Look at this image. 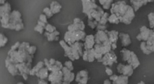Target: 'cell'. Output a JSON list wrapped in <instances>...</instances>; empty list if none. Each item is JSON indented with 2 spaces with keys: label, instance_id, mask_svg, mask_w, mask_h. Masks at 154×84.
Segmentation results:
<instances>
[{
  "label": "cell",
  "instance_id": "obj_33",
  "mask_svg": "<svg viewBox=\"0 0 154 84\" xmlns=\"http://www.w3.org/2000/svg\"><path fill=\"white\" fill-rule=\"evenodd\" d=\"M45 67V66L44 61H39V62L37 63L36 65H35L33 68H32L30 72L29 75L31 76H36V74L38 72V71L40 69H42V68Z\"/></svg>",
  "mask_w": 154,
  "mask_h": 84
},
{
  "label": "cell",
  "instance_id": "obj_21",
  "mask_svg": "<svg viewBox=\"0 0 154 84\" xmlns=\"http://www.w3.org/2000/svg\"><path fill=\"white\" fill-rule=\"evenodd\" d=\"M61 70L63 74V81L71 82L75 79V74L74 72L69 70L66 66H64Z\"/></svg>",
  "mask_w": 154,
  "mask_h": 84
},
{
  "label": "cell",
  "instance_id": "obj_44",
  "mask_svg": "<svg viewBox=\"0 0 154 84\" xmlns=\"http://www.w3.org/2000/svg\"><path fill=\"white\" fill-rule=\"evenodd\" d=\"M45 32H48V33H53L57 30L56 27L50 24H48L45 27Z\"/></svg>",
  "mask_w": 154,
  "mask_h": 84
},
{
  "label": "cell",
  "instance_id": "obj_41",
  "mask_svg": "<svg viewBox=\"0 0 154 84\" xmlns=\"http://www.w3.org/2000/svg\"><path fill=\"white\" fill-rule=\"evenodd\" d=\"M87 22H88V26L92 29H95L97 27L99 24V22L97 21L94 20H91V19H88Z\"/></svg>",
  "mask_w": 154,
  "mask_h": 84
},
{
  "label": "cell",
  "instance_id": "obj_29",
  "mask_svg": "<svg viewBox=\"0 0 154 84\" xmlns=\"http://www.w3.org/2000/svg\"><path fill=\"white\" fill-rule=\"evenodd\" d=\"M11 16V12L0 14V20L1 26L3 28L6 29V27L8 25Z\"/></svg>",
  "mask_w": 154,
  "mask_h": 84
},
{
  "label": "cell",
  "instance_id": "obj_6",
  "mask_svg": "<svg viewBox=\"0 0 154 84\" xmlns=\"http://www.w3.org/2000/svg\"><path fill=\"white\" fill-rule=\"evenodd\" d=\"M44 61L45 67L48 68L49 71H51V72L61 70L63 67L60 61L56 60L54 58L50 59L45 58Z\"/></svg>",
  "mask_w": 154,
  "mask_h": 84
},
{
  "label": "cell",
  "instance_id": "obj_36",
  "mask_svg": "<svg viewBox=\"0 0 154 84\" xmlns=\"http://www.w3.org/2000/svg\"><path fill=\"white\" fill-rule=\"evenodd\" d=\"M11 12V7L10 3L8 2L5 3V4L1 5L0 7V14Z\"/></svg>",
  "mask_w": 154,
  "mask_h": 84
},
{
  "label": "cell",
  "instance_id": "obj_35",
  "mask_svg": "<svg viewBox=\"0 0 154 84\" xmlns=\"http://www.w3.org/2000/svg\"><path fill=\"white\" fill-rule=\"evenodd\" d=\"M131 50H127L126 48H124L120 50V53L121 55L122 56V60L124 62H127L128 61L131 55Z\"/></svg>",
  "mask_w": 154,
  "mask_h": 84
},
{
  "label": "cell",
  "instance_id": "obj_13",
  "mask_svg": "<svg viewBox=\"0 0 154 84\" xmlns=\"http://www.w3.org/2000/svg\"><path fill=\"white\" fill-rule=\"evenodd\" d=\"M152 30L145 26H142L140 28V32L136 36V39L139 41L146 42L151 35Z\"/></svg>",
  "mask_w": 154,
  "mask_h": 84
},
{
  "label": "cell",
  "instance_id": "obj_7",
  "mask_svg": "<svg viewBox=\"0 0 154 84\" xmlns=\"http://www.w3.org/2000/svg\"><path fill=\"white\" fill-rule=\"evenodd\" d=\"M72 47V61L78 60L83 56L84 50L83 48L84 47V44L80 41L75 42L70 46Z\"/></svg>",
  "mask_w": 154,
  "mask_h": 84
},
{
  "label": "cell",
  "instance_id": "obj_8",
  "mask_svg": "<svg viewBox=\"0 0 154 84\" xmlns=\"http://www.w3.org/2000/svg\"><path fill=\"white\" fill-rule=\"evenodd\" d=\"M134 9L131 6L129 5L128 7L127 10H126L125 14L119 18V22L125 25H130L131 24L132 20H134L135 17Z\"/></svg>",
  "mask_w": 154,
  "mask_h": 84
},
{
  "label": "cell",
  "instance_id": "obj_51",
  "mask_svg": "<svg viewBox=\"0 0 154 84\" xmlns=\"http://www.w3.org/2000/svg\"><path fill=\"white\" fill-rule=\"evenodd\" d=\"M49 81L44 79H39L38 81V84H49Z\"/></svg>",
  "mask_w": 154,
  "mask_h": 84
},
{
  "label": "cell",
  "instance_id": "obj_56",
  "mask_svg": "<svg viewBox=\"0 0 154 84\" xmlns=\"http://www.w3.org/2000/svg\"><path fill=\"white\" fill-rule=\"evenodd\" d=\"M137 84H145V82H143V81H140V82H138Z\"/></svg>",
  "mask_w": 154,
  "mask_h": 84
},
{
  "label": "cell",
  "instance_id": "obj_43",
  "mask_svg": "<svg viewBox=\"0 0 154 84\" xmlns=\"http://www.w3.org/2000/svg\"><path fill=\"white\" fill-rule=\"evenodd\" d=\"M113 1L112 0H105L104 4L103 5V8L106 10L110 9L112 4L113 3Z\"/></svg>",
  "mask_w": 154,
  "mask_h": 84
},
{
  "label": "cell",
  "instance_id": "obj_34",
  "mask_svg": "<svg viewBox=\"0 0 154 84\" xmlns=\"http://www.w3.org/2000/svg\"><path fill=\"white\" fill-rule=\"evenodd\" d=\"M112 82L113 84H128L129 77L122 74L120 76H118L116 81Z\"/></svg>",
  "mask_w": 154,
  "mask_h": 84
},
{
  "label": "cell",
  "instance_id": "obj_45",
  "mask_svg": "<svg viewBox=\"0 0 154 84\" xmlns=\"http://www.w3.org/2000/svg\"><path fill=\"white\" fill-rule=\"evenodd\" d=\"M34 30L36 32H38L40 34H42L44 33V31L45 30V28L42 27V26L39 25L38 24H37L34 27Z\"/></svg>",
  "mask_w": 154,
  "mask_h": 84
},
{
  "label": "cell",
  "instance_id": "obj_17",
  "mask_svg": "<svg viewBox=\"0 0 154 84\" xmlns=\"http://www.w3.org/2000/svg\"><path fill=\"white\" fill-rule=\"evenodd\" d=\"M108 38L112 44V50H114L117 48V42L119 38V33L116 30L109 31L107 30Z\"/></svg>",
  "mask_w": 154,
  "mask_h": 84
},
{
  "label": "cell",
  "instance_id": "obj_42",
  "mask_svg": "<svg viewBox=\"0 0 154 84\" xmlns=\"http://www.w3.org/2000/svg\"><path fill=\"white\" fill-rule=\"evenodd\" d=\"M42 12H43V14L46 15L48 19L51 18L54 15V14H53V12H52V11L51 10L50 8L49 7H45L43 9Z\"/></svg>",
  "mask_w": 154,
  "mask_h": 84
},
{
  "label": "cell",
  "instance_id": "obj_22",
  "mask_svg": "<svg viewBox=\"0 0 154 84\" xmlns=\"http://www.w3.org/2000/svg\"><path fill=\"white\" fill-rule=\"evenodd\" d=\"M148 55L154 52V31L152 30L151 35L147 41L145 42Z\"/></svg>",
  "mask_w": 154,
  "mask_h": 84
},
{
  "label": "cell",
  "instance_id": "obj_24",
  "mask_svg": "<svg viewBox=\"0 0 154 84\" xmlns=\"http://www.w3.org/2000/svg\"><path fill=\"white\" fill-rule=\"evenodd\" d=\"M82 58L83 60L85 61L93 62L96 59L94 57V48L89 50H84Z\"/></svg>",
  "mask_w": 154,
  "mask_h": 84
},
{
  "label": "cell",
  "instance_id": "obj_54",
  "mask_svg": "<svg viewBox=\"0 0 154 84\" xmlns=\"http://www.w3.org/2000/svg\"><path fill=\"white\" fill-rule=\"evenodd\" d=\"M104 84H113L112 81H110V80L106 79L104 81Z\"/></svg>",
  "mask_w": 154,
  "mask_h": 84
},
{
  "label": "cell",
  "instance_id": "obj_30",
  "mask_svg": "<svg viewBox=\"0 0 154 84\" xmlns=\"http://www.w3.org/2000/svg\"><path fill=\"white\" fill-rule=\"evenodd\" d=\"M45 35L47 38V40L49 41H58L59 39V35L60 33L56 30L53 33H48L45 32Z\"/></svg>",
  "mask_w": 154,
  "mask_h": 84
},
{
  "label": "cell",
  "instance_id": "obj_18",
  "mask_svg": "<svg viewBox=\"0 0 154 84\" xmlns=\"http://www.w3.org/2000/svg\"><path fill=\"white\" fill-rule=\"evenodd\" d=\"M104 13V10L101 7L98 6L97 8L92 10L89 15H87L88 19L94 20L99 22Z\"/></svg>",
  "mask_w": 154,
  "mask_h": 84
},
{
  "label": "cell",
  "instance_id": "obj_49",
  "mask_svg": "<svg viewBox=\"0 0 154 84\" xmlns=\"http://www.w3.org/2000/svg\"><path fill=\"white\" fill-rule=\"evenodd\" d=\"M105 72L108 76H110L113 75V71L109 67H108V66L106 67Z\"/></svg>",
  "mask_w": 154,
  "mask_h": 84
},
{
  "label": "cell",
  "instance_id": "obj_5",
  "mask_svg": "<svg viewBox=\"0 0 154 84\" xmlns=\"http://www.w3.org/2000/svg\"><path fill=\"white\" fill-rule=\"evenodd\" d=\"M129 5L125 1H119L113 3L110 9L111 14H116L119 18L122 16L127 10Z\"/></svg>",
  "mask_w": 154,
  "mask_h": 84
},
{
  "label": "cell",
  "instance_id": "obj_50",
  "mask_svg": "<svg viewBox=\"0 0 154 84\" xmlns=\"http://www.w3.org/2000/svg\"><path fill=\"white\" fill-rule=\"evenodd\" d=\"M97 28V31L100 30L105 31L107 30V25L102 26L99 25H98Z\"/></svg>",
  "mask_w": 154,
  "mask_h": 84
},
{
  "label": "cell",
  "instance_id": "obj_53",
  "mask_svg": "<svg viewBox=\"0 0 154 84\" xmlns=\"http://www.w3.org/2000/svg\"><path fill=\"white\" fill-rule=\"evenodd\" d=\"M37 24H38L39 25L42 26V27H45H45H46V26H47V24H45V23H44L43 22H40V20H38L37 21Z\"/></svg>",
  "mask_w": 154,
  "mask_h": 84
},
{
  "label": "cell",
  "instance_id": "obj_15",
  "mask_svg": "<svg viewBox=\"0 0 154 84\" xmlns=\"http://www.w3.org/2000/svg\"><path fill=\"white\" fill-rule=\"evenodd\" d=\"M89 79L88 71L87 70H82L77 73L75 81L78 84H87Z\"/></svg>",
  "mask_w": 154,
  "mask_h": 84
},
{
  "label": "cell",
  "instance_id": "obj_26",
  "mask_svg": "<svg viewBox=\"0 0 154 84\" xmlns=\"http://www.w3.org/2000/svg\"><path fill=\"white\" fill-rule=\"evenodd\" d=\"M153 1H147V0H131V6L134 9V11L136 12L139 10V8L143 6L146 5L149 2H152Z\"/></svg>",
  "mask_w": 154,
  "mask_h": 84
},
{
  "label": "cell",
  "instance_id": "obj_11",
  "mask_svg": "<svg viewBox=\"0 0 154 84\" xmlns=\"http://www.w3.org/2000/svg\"><path fill=\"white\" fill-rule=\"evenodd\" d=\"M118 72L124 76H127L128 77L132 76L134 72V69L132 66L129 64L124 65L122 63H119L116 67Z\"/></svg>",
  "mask_w": 154,
  "mask_h": 84
},
{
  "label": "cell",
  "instance_id": "obj_39",
  "mask_svg": "<svg viewBox=\"0 0 154 84\" xmlns=\"http://www.w3.org/2000/svg\"><path fill=\"white\" fill-rule=\"evenodd\" d=\"M150 29L154 31V12L149 13L147 15Z\"/></svg>",
  "mask_w": 154,
  "mask_h": 84
},
{
  "label": "cell",
  "instance_id": "obj_40",
  "mask_svg": "<svg viewBox=\"0 0 154 84\" xmlns=\"http://www.w3.org/2000/svg\"><path fill=\"white\" fill-rule=\"evenodd\" d=\"M8 42V38L3 34H0V46L4 47Z\"/></svg>",
  "mask_w": 154,
  "mask_h": 84
},
{
  "label": "cell",
  "instance_id": "obj_10",
  "mask_svg": "<svg viewBox=\"0 0 154 84\" xmlns=\"http://www.w3.org/2000/svg\"><path fill=\"white\" fill-rule=\"evenodd\" d=\"M82 3L83 6L82 12L83 14H86L87 16L92 10L97 8L99 6L94 0H82Z\"/></svg>",
  "mask_w": 154,
  "mask_h": 84
},
{
  "label": "cell",
  "instance_id": "obj_46",
  "mask_svg": "<svg viewBox=\"0 0 154 84\" xmlns=\"http://www.w3.org/2000/svg\"><path fill=\"white\" fill-rule=\"evenodd\" d=\"M64 65L66 67H67V68L70 70V71L74 70V67L72 64V61L71 60L66 61L64 63Z\"/></svg>",
  "mask_w": 154,
  "mask_h": 84
},
{
  "label": "cell",
  "instance_id": "obj_59",
  "mask_svg": "<svg viewBox=\"0 0 154 84\" xmlns=\"http://www.w3.org/2000/svg\"><path fill=\"white\" fill-rule=\"evenodd\" d=\"M153 2H154V1H153Z\"/></svg>",
  "mask_w": 154,
  "mask_h": 84
},
{
  "label": "cell",
  "instance_id": "obj_14",
  "mask_svg": "<svg viewBox=\"0 0 154 84\" xmlns=\"http://www.w3.org/2000/svg\"><path fill=\"white\" fill-rule=\"evenodd\" d=\"M48 81L51 83H60L63 82V74L62 70L51 72L49 74Z\"/></svg>",
  "mask_w": 154,
  "mask_h": 84
},
{
  "label": "cell",
  "instance_id": "obj_32",
  "mask_svg": "<svg viewBox=\"0 0 154 84\" xmlns=\"http://www.w3.org/2000/svg\"><path fill=\"white\" fill-rule=\"evenodd\" d=\"M50 8L53 14H55L60 12L62 8V6L57 1H53L50 4Z\"/></svg>",
  "mask_w": 154,
  "mask_h": 84
},
{
  "label": "cell",
  "instance_id": "obj_12",
  "mask_svg": "<svg viewBox=\"0 0 154 84\" xmlns=\"http://www.w3.org/2000/svg\"><path fill=\"white\" fill-rule=\"evenodd\" d=\"M85 25L83 21L80 18L76 17L74 19V22L70 24L67 27L68 31H84Z\"/></svg>",
  "mask_w": 154,
  "mask_h": 84
},
{
  "label": "cell",
  "instance_id": "obj_27",
  "mask_svg": "<svg viewBox=\"0 0 154 84\" xmlns=\"http://www.w3.org/2000/svg\"><path fill=\"white\" fill-rule=\"evenodd\" d=\"M59 44L64 50V57H68L70 60H72V51L71 46L67 44V43L64 40L60 41Z\"/></svg>",
  "mask_w": 154,
  "mask_h": 84
},
{
  "label": "cell",
  "instance_id": "obj_23",
  "mask_svg": "<svg viewBox=\"0 0 154 84\" xmlns=\"http://www.w3.org/2000/svg\"><path fill=\"white\" fill-rule=\"evenodd\" d=\"M128 64L132 66L133 69H136L140 65L138 58L133 51H131V55L127 61Z\"/></svg>",
  "mask_w": 154,
  "mask_h": 84
},
{
  "label": "cell",
  "instance_id": "obj_19",
  "mask_svg": "<svg viewBox=\"0 0 154 84\" xmlns=\"http://www.w3.org/2000/svg\"><path fill=\"white\" fill-rule=\"evenodd\" d=\"M94 40L97 44H102L106 41L108 40V36L107 30H98L94 35Z\"/></svg>",
  "mask_w": 154,
  "mask_h": 84
},
{
  "label": "cell",
  "instance_id": "obj_31",
  "mask_svg": "<svg viewBox=\"0 0 154 84\" xmlns=\"http://www.w3.org/2000/svg\"><path fill=\"white\" fill-rule=\"evenodd\" d=\"M49 70L48 68L46 67H44L40 69L38 71L36 76L38 77L39 79L45 80L48 79L49 76Z\"/></svg>",
  "mask_w": 154,
  "mask_h": 84
},
{
  "label": "cell",
  "instance_id": "obj_1",
  "mask_svg": "<svg viewBox=\"0 0 154 84\" xmlns=\"http://www.w3.org/2000/svg\"><path fill=\"white\" fill-rule=\"evenodd\" d=\"M30 46L29 42L24 41L20 43L17 41L11 46L7 54V58L15 64L23 62L32 63L34 55H31L29 52Z\"/></svg>",
  "mask_w": 154,
  "mask_h": 84
},
{
  "label": "cell",
  "instance_id": "obj_25",
  "mask_svg": "<svg viewBox=\"0 0 154 84\" xmlns=\"http://www.w3.org/2000/svg\"><path fill=\"white\" fill-rule=\"evenodd\" d=\"M83 44H84V50L93 49L94 46L96 44V42L94 40V35L92 34L86 35Z\"/></svg>",
  "mask_w": 154,
  "mask_h": 84
},
{
  "label": "cell",
  "instance_id": "obj_16",
  "mask_svg": "<svg viewBox=\"0 0 154 84\" xmlns=\"http://www.w3.org/2000/svg\"><path fill=\"white\" fill-rule=\"evenodd\" d=\"M5 67L12 76H20V72L19 71V69L17 68L16 64L12 63L7 57L5 60Z\"/></svg>",
  "mask_w": 154,
  "mask_h": 84
},
{
  "label": "cell",
  "instance_id": "obj_48",
  "mask_svg": "<svg viewBox=\"0 0 154 84\" xmlns=\"http://www.w3.org/2000/svg\"><path fill=\"white\" fill-rule=\"evenodd\" d=\"M36 50H37V47L36 46H30L28 49L29 52L31 55H34L36 51Z\"/></svg>",
  "mask_w": 154,
  "mask_h": 84
},
{
  "label": "cell",
  "instance_id": "obj_20",
  "mask_svg": "<svg viewBox=\"0 0 154 84\" xmlns=\"http://www.w3.org/2000/svg\"><path fill=\"white\" fill-rule=\"evenodd\" d=\"M17 68L19 69L20 76L26 73L29 75L30 72L32 69V65L30 63L23 62L16 64Z\"/></svg>",
  "mask_w": 154,
  "mask_h": 84
},
{
  "label": "cell",
  "instance_id": "obj_57",
  "mask_svg": "<svg viewBox=\"0 0 154 84\" xmlns=\"http://www.w3.org/2000/svg\"><path fill=\"white\" fill-rule=\"evenodd\" d=\"M17 84H25L23 83V82H17Z\"/></svg>",
  "mask_w": 154,
  "mask_h": 84
},
{
  "label": "cell",
  "instance_id": "obj_38",
  "mask_svg": "<svg viewBox=\"0 0 154 84\" xmlns=\"http://www.w3.org/2000/svg\"><path fill=\"white\" fill-rule=\"evenodd\" d=\"M108 22H109V23L110 24H116V25L120 23L119 18L116 14H111L109 16Z\"/></svg>",
  "mask_w": 154,
  "mask_h": 84
},
{
  "label": "cell",
  "instance_id": "obj_2",
  "mask_svg": "<svg viewBox=\"0 0 154 84\" xmlns=\"http://www.w3.org/2000/svg\"><path fill=\"white\" fill-rule=\"evenodd\" d=\"M22 15L18 10H14L11 12L10 21L6 29H10L19 32L23 30L24 24L22 18Z\"/></svg>",
  "mask_w": 154,
  "mask_h": 84
},
{
  "label": "cell",
  "instance_id": "obj_52",
  "mask_svg": "<svg viewBox=\"0 0 154 84\" xmlns=\"http://www.w3.org/2000/svg\"><path fill=\"white\" fill-rule=\"evenodd\" d=\"M22 77L23 78V79L25 80V81H27V80L28 79L29 74L26 73H24L22 75Z\"/></svg>",
  "mask_w": 154,
  "mask_h": 84
},
{
  "label": "cell",
  "instance_id": "obj_55",
  "mask_svg": "<svg viewBox=\"0 0 154 84\" xmlns=\"http://www.w3.org/2000/svg\"><path fill=\"white\" fill-rule=\"evenodd\" d=\"M62 84H70V82H67L66 81H63L62 82Z\"/></svg>",
  "mask_w": 154,
  "mask_h": 84
},
{
  "label": "cell",
  "instance_id": "obj_3",
  "mask_svg": "<svg viewBox=\"0 0 154 84\" xmlns=\"http://www.w3.org/2000/svg\"><path fill=\"white\" fill-rule=\"evenodd\" d=\"M86 34L84 31H67L64 36V40L70 46L75 42L80 41H85Z\"/></svg>",
  "mask_w": 154,
  "mask_h": 84
},
{
  "label": "cell",
  "instance_id": "obj_37",
  "mask_svg": "<svg viewBox=\"0 0 154 84\" xmlns=\"http://www.w3.org/2000/svg\"><path fill=\"white\" fill-rule=\"evenodd\" d=\"M109 14L107 12H105L104 14L102 15V16L100 19V20L99 22V25L106 26L108 22V19H109Z\"/></svg>",
  "mask_w": 154,
  "mask_h": 84
},
{
  "label": "cell",
  "instance_id": "obj_9",
  "mask_svg": "<svg viewBox=\"0 0 154 84\" xmlns=\"http://www.w3.org/2000/svg\"><path fill=\"white\" fill-rule=\"evenodd\" d=\"M101 62L105 66H112L114 63H117V57L113 50H111L103 57Z\"/></svg>",
  "mask_w": 154,
  "mask_h": 84
},
{
  "label": "cell",
  "instance_id": "obj_4",
  "mask_svg": "<svg viewBox=\"0 0 154 84\" xmlns=\"http://www.w3.org/2000/svg\"><path fill=\"white\" fill-rule=\"evenodd\" d=\"M94 57L97 62H101L103 56L112 50V44L108 40L102 44H97L94 46Z\"/></svg>",
  "mask_w": 154,
  "mask_h": 84
},
{
  "label": "cell",
  "instance_id": "obj_47",
  "mask_svg": "<svg viewBox=\"0 0 154 84\" xmlns=\"http://www.w3.org/2000/svg\"><path fill=\"white\" fill-rule=\"evenodd\" d=\"M48 19L47 16L44 14H41L39 17V20H40V22H43L46 24H49Z\"/></svg>",
  "mask_w": 154,
  "mask_h": 84
},
{
  "label": "cell",
  "instance_id": "obj_28",
  "mask_svg": "<svg viewBox=\"0 0 154 84\" xmlns=\"http://www.w3.org/2000/svg\"><path fill=\"white\" fill-rule=\"evenodd\" d=\"M119 38L121 40V44L123 47H127L132 44L130 36L127 33H120L119 34Z\"/></svg>",
  "mask_w": 154,
  "mask_h": 84
},
{
  "label": "cell",
  "instance_id": "obj_58",
  "mask_svg": "<svg viewBox=\"0 0 154 84\" xmlns=\"http://www.w3.org/2000/svg\"><path fill=\"white\" fill-rule=\"evenodd\" d=\"M51 84H62L60 83H51Z\"/></svg>",
  "mask_w": 154,
  "mask_h": 84
}]
</instances>
